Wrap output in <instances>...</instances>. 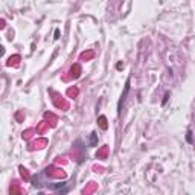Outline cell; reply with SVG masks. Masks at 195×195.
I'll return each instance as SVG.
<instances>
[{
	"label": "cell",
	"instance_id": "2",
	"mask_svg": "<svg viewBox=\"0 0 195 195\" xmlns=\"http://www.w3.org/2000/svg\"><path fill=\"white\" fill-rule=\"evenodd\" d=\"M89 146L90 148H95V146H98V134L95 133V131H91L89 136Z\"/></svg>",
	"mask_w": 195,
	"mask_h": 195
},
{
	"label": "cell",
	"instance_id": "3",
	"mask_svg": "<svg viewBox=\"0 0 195 195\" xmlns=\"http://www.w3.org/2000/svg\"><path fill=\"white\" fill-rule=\"evenodd\" d=\"M98 125H99L101 130H104V131L108 128V122H107V117L104 116V114H101V116L98 117Z\"/></svg>",
	"mask_w": 195,
	"mask_h": 195
},
{
	"label": "cell",
	"instance_id": "1",
	"mask_svg": "<svg viewBox=\"0 0 195 195\" xmlns=\"http://www.w3.org/2000/svg\"><path fill=\"white\" fill-rule=\"evenodd\" d=\"M130 86H131V79L128 78V79L125 81L124 91H122V95H121V98H119V102H117V114H119V116H121V113H122V107H124L125 101H126V96H128V93H130Z\"/></svg>",
	"mask_w": 195,
	"mask_h": 195
},
{
	"label": "cell",
	"instance_id": "4",
	"mask_svg": "<svg viewBox=\"0 0 195 195\" xmlns=\"http://www.w3.org/2000/svg\"><path fill=\"white\" fill-rule=\"evenodd\" d=\"M186 142L188 143H194V133H192V130L191 128H188V131H186Z\"/></svg>",
	"mask_w": 195,
	"mask_h": 195
},
{
	"label": "cell",
	"instance_id": "6",
	"mask_svg": "<svg viewBox=\"0 0 195 195\" xmlns=\"http://www.w3.org/2000/svg\"><path fill=\"white\" fill-rule=\"evenodd\" d=\"M55 40H58L60 38V29H55V37H53Z\"/></svg>",
	"mask_w": 195,
	"mask_h": 195
},
{
	"label": "cell",
	"instance_id": "5",
	"mask_svg": "<svg viewBox=\"0 0 195 195\" xmlns=\"http://www.w3.org/2000/svg\"><path fill=\"white\" fill-rule=\"evenodd\" d=\"M168 99H169V91H166V93L163 95V99H162V105H166Z\"/></svg>",
	"mask_w": 195,
	"mask_h": 195
}]
</instances>
